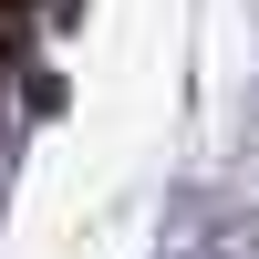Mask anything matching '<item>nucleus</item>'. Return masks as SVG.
Listing matches in <instances>:
<instances>
[{"mask_svg": "<svg viewBox=\"0 0 259 259\" xmlns=\"http://www.w3.org/2000/svg\"><path fill=\"white\" fill-rule=\"evenodd\" d=\"M21 31H31V11H11V0H0V62L21 52Z\"/></svg>", "mask_w": 259, "mask_h": 259, "instance_id": "obj_1", "label": "nucleus"}, {"mask_svg": "<svg viewBox=\"0 0 259 259\" xmlns=\"http://www.w3.org/2000/svg\"><path fill=\"white\" fill-rule=\"evenodd\" d=\"M0 104H11V62H0Z\"/></svg>", "mask_w": 259, "mask_h": 259, "instance_id": "obj_2", "label": "nucleus"}, {"mask_svg": "<svg viewBox=\"0 0 259 259\" xmlns=\"http://www.w3.org/2000/svg\"><path fill=\"white\" fill-rule=\"evenodd\" d=\"M11 11H31V0H11Z\"/></svg>", "mask_w": 259, "mask_h": 259, "instance_id": "obj_3", "label": "nucleus"}]
</instances>
